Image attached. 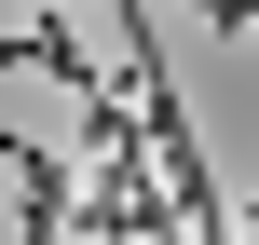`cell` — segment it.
Here are the masks:
<instances>
[{"instance_id":"obj_1","label":"cell","mask_w":259,"mask_h":245,"mask_svg":"<svg viewBox=\"0 0 259 245\" xmlns=\"http://www.w3.org/2000/svg\"><path fill=\"white\" fill-rule=\"evenodd\" d=\"M0 164L27 177V218H14V245H55V232H68V164H41L27 136H0Z\"/></svg>"}]
</instances>
